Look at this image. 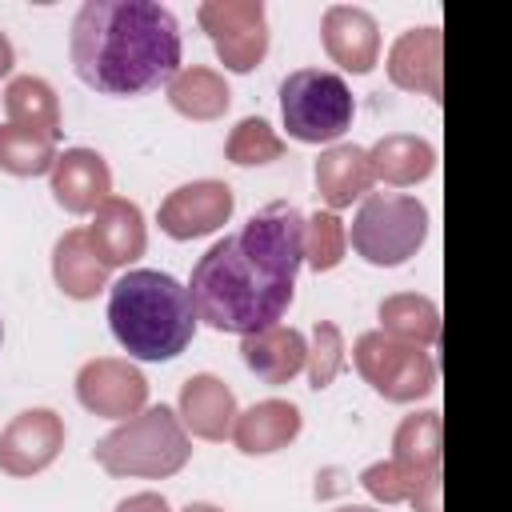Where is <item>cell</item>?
<instances>
[{
  "instance_id": "1",
  "label": "cell",
  "mask_w": 512,
  "mask_h": 512,
  "mask_svg": "<svg viewBox=\"0 0 512 512\" xmlns=\"http://www.w3.org/2000/svg\"><path fill=\"white\" fill-rule=\"evenodd\" d=\"M300 264L304 216L292 204H268L196 260L188 280L192 308L216 332H268L292 304Z\"/></svg>"
},
{
  "instance_id": "2",
  "label": "cell",
  "mask_w": 512,
  "mask_h": 512,
  "mask_svg": "<svg viewBox=\"0 0 512 512\" xmlns=\"http://www.w3.org/2000/svg\"><path fill=\"white\" fill-rule=\"evenodd\" d=\"M68 56L80 84L100 96H144L180 72V24L156 0H88L80 4Z\"/></svg>"
},
{
  "instance_id": "3",
  "label": "cell",
  "mask_w": 512,
  "mask_h": 512,
  "mask_svg": "<svg viewBox=\"0 0 512 512\" xmlns=\"http://www.w3.org/2000/svg\"><path fill=\"white\" fill-rule=\"evenodd\" d=\"M108 328L128 356L160 364L192 344L200 316L188 284L156 268H132L108 288Z\"/></svg>"
},
{
  "instance_id": "4",
  "label": "cell",
  "mask_w": 512,
  "mask_h": 512,
  "mask_svg": "<svg viewBox=\"0 0 512 512\" xmlns=\"http://www.w3.org/2000/svg\"><path fill=\"white\" fill-rule=\"evenodd\" d=\"M356 100L340 72L328 68H300L288 72L280 84V120L292 140L300 144H328L352 128Z\"/></svg>"
},
{
  "instance_id": "5",
  "label": "cell",
  "mask_w": 512,
  "mask_h": 512,
  "mask_svg": "<svg viewBox=\"0 0 512 512\" xmlns=\"http://www.w3.org/2000/svg\"><path fill=\"white\" fill-rule=\"evenodd\" d=\"M0 340H4V324H0Z\"/></svg>"
}]
</instances>
